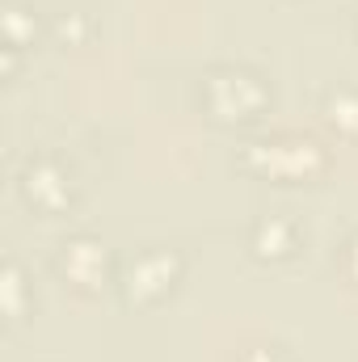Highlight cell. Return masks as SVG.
<instances>
[{
    "label": "cell",
    "instance_id": "obj_1",
    "mask_svg": "<svg viewBox=\"0 0 358 362\" xmlns=\"http://www.w3.org/2000/svg\"><path fill=\"white\" fill-rule=\"evenodd\" d=\"M207 97H211V105H215L224 118H245V114L262 110L266 89H262L258 76H249V72H215V76L207 81Z\"/></svg>",
    "mask_w": 358,
    "mask_h": 362
},
{
    "label": "cell",
    "instance_id": "obj_2",
    "mask_svg": "<svg viewBox=\"0 0 358 362\" xmlns=\"http://www.w3.org/2000/svg\"><path fill=\"white\" fill-rule=\"evenodd\" d=\"M249 160L266 173H304L308 165H316V148L312 144H253Z\"/></svg>",
    "mask_w": 358,
    "mask_h": 362
},
{
    "label": "cell",
    "instance_id": "obj_3",
    "mask_svg": "<svg viewBox=\"0 0 358 362\" xmlns=\"http://www.w3.org/2000/svg\"><path fill=\"white\" fill-rule=\"evenodd\" d=\"M173 270H178V262L169 257V253H148V257H139L131 274H127V282H131V295H156V291H165L169 282H173Z\"/></svg>",
    "mask_w": 358,
    "mask_h": 362
},
{
    "label": "cell",
    "instance_id": "obj_4",
    "mask_svg": "<svg viewBox=\"0 0 358 362\" xmlns=\"http://www.w3.org/2000/svg\"><path fill=\"white\" fill-rule=\"evenodd\" d=\"M25 189H30V198H38L47 206L68 202V181H64L59 169H51V165H30L25 169Z\"/></svg>",
    "mask_w": 358,
    "mask_h": 362
},
{
    "label": "cell",
    "instance_id": "obj_5",
    "mask_svg": "<svg viewBox=\"0 0 358 362\" xmlns=\"http://www.w3.org/2000/svg\"><path fill=\"white\" fill-rule=\"evenodd\" d=\"M253 249H258L262 257H282V253L291 249V228H287L282 219H262L258 232H253Z\"/></svg>",
    "mask_w": 358,
    "mask_h": 362
},
{
    "label": "cell",
    "instance_id": "obj_6",
    "mask_svg": "<svg viewBox=\"0 0 358 362\" xmlns=\"http://www.w3.org/2000/svg\"><path fill=\"white\" fill-rule=\"evenodd\" d=\"M64 266L76 278H93V266H101V249L93 240H72L68 253H64Z\"/></svg>",
    "mask_w": 358,
    "mask_h": 362
},
{
    "label": "cell",
    "instance_id": "obj_7",
    "mask_svg": "<svg viewBox=\"0 0 358 362\" xmlns=\"http://www.w3.org/2000/svg\"><path fill=\"white\" fill-rule=\"evenodd\" d=\"M329 114H333V122L354 127V131H358V101H354V97H346V93H342V97H333V101H329Z\"/></svg>",
    "mask_w": 358,
    "mask_h": 362
},
{
    "label": "cell",
    "instance_id": "obj_8",
    "mask_svg": "<svg viewBox=\"0 0 358 362\" xmlns=\"http://www.w3.org/2000/svg\"><path fill=\"white\" fill-rule=\"evenodd\" d=\"M249 362H278V358H274V354H253Z\"/></svg>",
    "mask_w": 358,
    "mask_h": 362
}]
</instances>
